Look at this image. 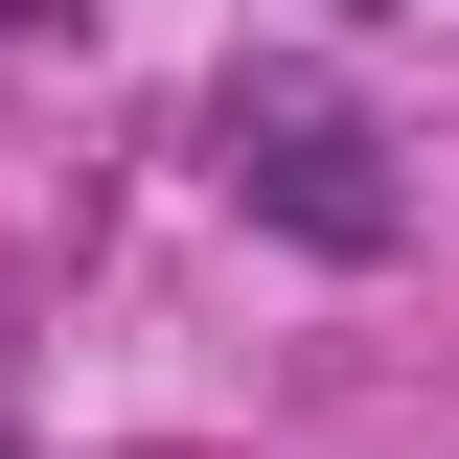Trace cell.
Here are the masks:
<instances>
[{"label":"cell","instance_id":"cell-1","mask_svg":"<svg viewBox=\"0 0 459 459\" xmlns=\"http://www.w3.org/2000/svg\"><path fill=\"white\" fill-rule=\"evenodd\" d=\"M230 207H276L299 253H391V161H368V115L344 92H230Z\"/></svg>","mask_w":459,"mask_h":459},{"label":"cell","instance_id":"cell-2","mask_svg":"<svg viewBox=\"0 0 459 459\" xmlns=\"http://www.w3.org/2000/svg\"><path fill=\"white\" fill-rule=\"evenodd\" d=\"M0 23H47V0H0Z\"/></svg>","mask_w":459,"mask_h":459}]
</instances>
